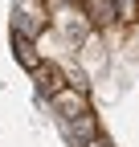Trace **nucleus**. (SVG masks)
I'll return each mask as SVG.
<instances>
[{"label":"nucleus","instance_id":"1","mask_svg":"<svg viewBox=\"0 0 139 147\" xmlns=\"http://www.w3.org/2000/svg\"><path fill=\"white\" fill-rule=\"evenodd\" d=\"M53 102V110L61 115V123H74V119H82L86 110H90V102H86V90H78V86H65L57 98H49Z\"/></svg>","mask_w":139,"mask_h":147},{"label":"nucleus","instance_id":"2","mask_svg":"<svg viewBox=\"0 0 139 147\" xmlns=\"http://www.w3.org/2000/svg\"><path fill=\"white\" fill-rule=\"evenodd\" d=\"M33 82H37V90H41V94H49V98H57L61 90L70 86L65 69H61V65H53V61H41L37 69H33Z\"/></svg>","mask_w":139,"mask_h":147},{"label":"nucleus","instance_id":"3","mask_svg":"<svg viewBox=\"0 0 139 147\" xmlns=\"http://www.w3.org/2000/svg\"><path fill=\"white\" fill-rule=\"evenodd\" d=\"M16 16H21V21L12 25V33H21V37H33V33H37V29L45 25V16H49V12H45V8L37 4V0H25Z\"/></svg>","mask_w":139,"mask_h":147},{"label":"nucleus","instance_id":"4","mask_svg":"<svg viewBox=\"0 0 139 147\" xmlns=\"http://www.w3.org/2000/svg\"><path fill=\"white\" fill-rule=\"evenodd\" d=\"M12 53H16V61H21L29 74H33V69L45 61V57H41V49L33 45V37H21V33H12Z\"/></svg>","mask_w":139,"mask_h":147},{"label":"nucleus","instance_id":"5","mask_svg":"<svg viewBox=\"0 0 139 147\" xmlns=\"http://www.w3.org/2000/svg\"><path fill=\"white\" fill-rule=\"evenodd\" d=\"M82 12H86V21L90 25H111L115 16H119V8H115V0H82Z\"/></svg>","mask_w":139,"mask_h":147},{"label":"nucleus","instance_id":"6","mask_svg":"<svg viewBox=\"0 0 139 147\" xmlns=\"http://www.w3.org/2000/svg\"><path fill=\"white\" fill-rule=\"evenodd\" d=\"M65 127H70V135H74V139H82V143H90V139L98 135V119H94V110H86L82 119L65 123Z\"/></svg>","mask_w":139,"mask_h":147},{"label":"nucleus","instance_id":"7","mask_svg":"<svg viewBox=\"0 0 139 147\" xmlns=\"http://www.w3.org/2000/svg\"><path fill=\"white\" fill-rule=\"evenodd\" d=\"M82 147H115V143H111V139H107V135H94V139H90V143H82Z\"/></svg>","mask_w":139,"mask_h":147}]
</instances>
